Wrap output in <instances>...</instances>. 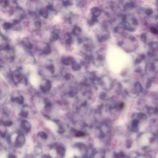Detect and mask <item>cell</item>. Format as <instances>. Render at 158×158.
<instances>
[{"instance_id": "cell-1", "label": "cell", "mask_w": 158, "mask_h": 158, "mask_svg": "<svg viewBox=\"0 0 158 158\" xmlns=\"http://www.w3.org/2000/svg\"><path fill=\"white\" fill-rule=\"evenodd\" d=\"M8 158H17V156L14 154H9Z\"/></svg>"}]
</instances>
